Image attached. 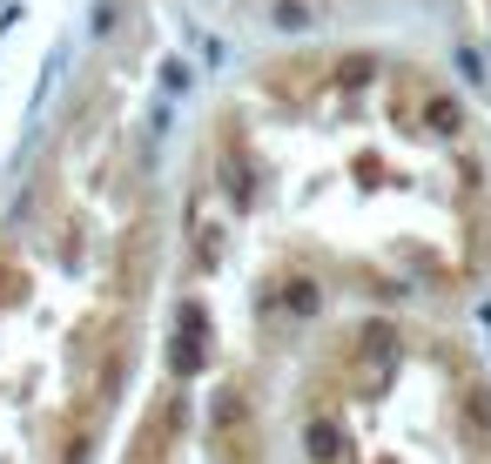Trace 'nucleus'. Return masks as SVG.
<instances>
[{"label":"nucleus","instance_id":"obj_1","mask_svg":"<svg viewBox=\"0 0 491 464\" xmlns=\"http://www.w3.org/2000/svg\"><path fill=\"white\" fill-rule=\"evenodd\" d=\"M209 444L222 451L229 464H249V451H256V431H249V411H243V397L215 390V404H209Z\"/></svg>","mask_w":491,"mask_h":464},{"label":"nucleus","instance_id":"obj_2","mask_svg":"<svg viewBox=\"0 0 491 464\" xmlns=\"http://www.w3.org/2000/svg\"><path fill=\"white\" fill-rule=\"evenodd\" d=\"M310 458L317 464H343V431L337 424H310Z\"/></svg>","mask_w":491,"mask_h":464}]
</instances>
